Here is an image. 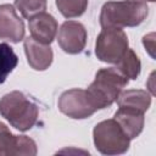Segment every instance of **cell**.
<instances>
[{
	"mask_svg": "<svg viewBox=\"0 0 156 156\" xmlns=\"http://www.w3.org/2000/svg\"><path fill=\"white\" fill-rule=\"evenodd\" d=\"M149 13L146 2L138 0L107 1L101 7L100 24L102 28H124L139 26Z\"/></svg>",
	"mask_w": 156,
	"mask_h": 156,
	"instance_id": "1",
	"label": "cell"
},
{
	"mask_svg": "<svg viewBox=\"0 0 156 156\" xmlns=\"http://www.w3.org/2000/svg\"><path fill=\"white\" fill-rule=\"evenodd\" d=\"M0 115L21 132L29 130L38 119L37 104L29 100L22 91L15 90L0 99Z\"/></svg>",
	"mask_w": 156,
	"mask_h": 156,
	"instance_id": "2",
	"label": "cell"
},
{
	"mask_svg": "<svg viewBox=\"0 0 156 156\" xmlns=\"http://www.w3.org/2000/svg\"><path fill=\"white\" fill-rule=\"evenodd\" d=\"M129 79L115 66L101 68L96 72L94 82L88 87V93L98 110L110 107L118 98Z\"/></svg>",
	"mask_w": 156,
	"mask_h": 156,
	"instance_id": "3",
	"label": "cell"
},
{
	"mask_svg": "<svg viewBox=\"0 0 156 156\" xmlns=\"http://www.w3.org/2000/svg\"><path fill=\"white\" fill-rule=\"evenodd\" d=\"M93 139L96 150L102 155L124 154L130 145V139L113 118L98 123L93 130Z\"/></svg>",
	"mask_w": 156,
	"mask_h": 156,
	"instance_id": "4",
	"label": "cell"
},
{
	"mask_svg": "<svg viewBox=\"0 0 156 156\" xmlns=\"http://www.w3.org/2000/svg\"><path fill=\"white\" fill-rule=\"evenodd\" d=\"M128 37L121 28H102L96 38L95 55L106 63H117L128 50Z\"/></svg>",
	"mask_w": 156,
	"mask_h": 156,
	"instance_id": "5",
	"label": "cell"
},
{
	"mask_svg": "<svg viewBox=\"0 0 156 156\" xmlns=\"http://www.w3.org/2000/svg\"><path fill=\"white\" fill-rule=\"evenodd\" d=\"M58 110L74 119L88 118L98 111L88 90L84 89H69L63 91L58 99Z\"/></svg>",
	"mask_w": 156,
	"mask_h": 156,
	"instance_id": "6",
	"label": "cell"
},
{
	"mask_svg": "<svg viewBox=\"0 0 156 156\" xmlns=\"http://www.w3.org/2000/svg\"><path fill=\"white\" fill-rule=\"evenodd\" d=\"M60 48L67 54H79L87 44V29L77 21H66L62 23L57 35Z\"/></svg>",
	"mask_w": 156,
	"mask_h": 156,
	"instance_id": "7",
	"label": "cell"
},
{
	"mask_svg": "<svg viewBox=\"0 0 156 156\" xmlns=\"http://www.w3.org/2000/svg\"><path fill=\"white\" fill-rule=\"evenodd\" d=\"M24 38V23L10 4L0 5V39L20 43Z\"/></svg>",
	"mask_w": 156,
	"mask_h": 156,
	"instance_id": "8",
	"label": "cell"
},
{
	"mask_svg": "<svg viewBox=\"0 0 156 156\" xmlns=\"http://www.w3.org/2000/svg\"><path fill=\"white\" fill-rule=\"evenodd\" d=\"M28 21L30 37L39 43L50 45V43H52V40L55 39L58 28L55 17L50 13L41 12L29 18Z\"/></svg>",
	"mask_w": 156,
	"mask_h": 156,
	"instance_id": "9",
	"label": "cell"
},
{
	"mask_svg": "<svg viewBox=\"0 0 156 156\" xmlns=\"http://www.w3.org/2000/svg\"><path fill=\"white\" fill-rule=\"evenodd\" d=\"M24 52L29 66L35 71H45L52 63V50L49 44L34 40L32 37L24 39Z\"/></svg>",
	"mask_w": 156,
	"mask_h": 156,
	"instance_id": "10",
	"label": "cell"
},
{
	"mask_svg": "<svg viewBox=\"0 0 156 156\" xmlns=\"http://www.w3.org/2000/svg\"><path fill=\"white\" fill-rule=\"evenodd\" d=\"M145 112H141L135 108L130 107H119L113 116V119L119 124V127L123 129V132L127 134L129 139H134L139 136V134L143 132L144 128V117Z\"/></svg>",
	"mask_w": 156,
	"mask_h": 156,
	"instance_id": "11",
	"label": "cell"
},
{
	"mask_svg": "<svg viewBox=\"0 0 156 156\" xmlns=\"http://www.w3.org/2000/svg\"><path fill=\"white\" fill-rule=\"evenodd\" d=\"M116 101L118 107H130L141 112H146L151 105V95L146 90L129 89L121 91Z\"/></svg>",
	"mask_w": 156,
	"mask_h": 156,
	"instance_id": "12",
	"label": "cell"
},
{
	"mask_svg": "<svg viewBox=\"0 0 156 156\" xmlns=\"http://www.w3.org/2000/svg\"><path fill=\"white\" fill-rule=\"evenodd\" d=\"M116 67L128 78V79H136L141 71V62L134 50L129 49L124 52L121 60L116 63Z\"/></svg>",
	"mask_w": 156,
	"mask_h": 156,
	"instance_id": "13",
	"label": "cell"
},
{
	"mask_svg": "<svg viewBox=\"0 0 156 156\" xmlns=\"http://www.w3.org/2000/svg\"><path fill=\"white\" fill-rule=\"evenodd\" d=\"M18 63V57L15 54L13 49L6 44L1 43L0 44V84H2L7 76L16 68Z\"/></svg>",
	"mask_w": 156,
	"mask_h": 156,
	"instance_id": "14",
	"label": "cell"
},
{
	"mask_svg": "<svg viewBox=\"0 0 156 156\" xmlns=\"http://www.w3.org/2000/svg\"><path fill=\"white\" fill-rule=\"evenodd\" d=\"M55 2L61 15L66 18L79 17L88 7V0H55Z\"/></svg>",
	"mask_w": 156,
	"mask_h": 156,
	"instance_id": "15",
	"label": "cell"
},
{
	"mask_svg": "<svg viewBox=\"0 0 156 156\" xmlns=\"http://www.w3.org/2000/svg\"><path fill=\"white\" fill-rule=\"evenodd\" d=\"M46 5V0H15V6L27 20L38 13L45 12Z\"/></svg>",
	"mask_w": 156,
	"mask_h": 156,
	"instance_id": "16",
	"label": "cell"
},
{
	"mask_svg": "<svg viewBox=\"0 0 156 156\" xmlns=\"http://www.w3.org/2000/svg\"><path fill=\"white\" fill-rule=\"evenodd\" d=\"M37 152H38L37 144L33 139H30L26 135H15L11 156H17V155L34 156V155H37Z\"/></svg>",
	"mask_w": 156,
	"mask_h": 156,
	"instance_id": "17",
	"label": "cell"
},
{
	"mask_svg": "<svg viewBox=\"0 0 156 156\" xmlns=\"http://www.w3.org/2000/svg\"><path fill=\"white\" fill-rule=\"evenodd\" d=\"M15 135L10 132L9 127L0 122V156H11Z\"/></svg>",
	"mask_w": 156,
	"mask_h": 156,
	"instance_id": "18",
	"label": "cell"
},
{
	"mask_svg": "<svg viewBox=\"0 0 156 156\" xmlns=\"http://www.w3.org/2000/svg\"><path fill=\"white\" fill-rule=\"evenodd\" d=\"M154 33H150L149 35H145L144 38H143V44H144V46L147 49V51L150 52V55L151 56H154V54H152V50H154Z\"/></svg>",
	"mask_w": 156,
	"mask_h": 156,
	"instance_id": "19",
	"label": "cell"
},
{
	"mask_svg": "<svg viewBox=\"0 0 156 156\" xmlns=\"http://www.w3.org/2000/svg\"><path fill=\"white\" fill-rule=\"evenodd\" d=\"M138 1H143V2H146V1H149V2H154V1H156V0H138Z\"/></svg>",
	"mask_w": 156,
	"mask_h": 156,
	"instance_id": "20",
	"label": "cell"
}]
</instances>
